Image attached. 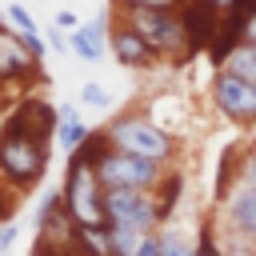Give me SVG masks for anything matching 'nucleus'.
Listing matches in <instances>:
<instances>
[{"label": "nucleus", "mask_w": 256, "mask_h": 256, "mask_svg": "<svg viewBox=\"0 0 256 256\" xmlns=\"http://www.w3.org/2000/svg\"><path fill=\"white\" fill-rule=\"evenodd\" d=\"M216 68H224V72H232V76H240V80L256 84V44L236 40V44L220 56V64H216Z\"/></svg>", "instance_id": "nucleus-13"}, {"label": "nucleus", "mask_w": 256, "mask_h": 256, "mask_svg": "<svg viewBox=\"0 0 256 256\" xmlns=\"http://www.w3.org/2000/svg\"><path fill=\"white\" fill-rule=\"evenodd\" d=\"M4 20H8V28H16V32H40V24L32 20V12H28L24 4H8V8H4Z\"/></svg>", "instance_id": "nucleus-14"}, {"label": "nucleus", "mask_w": 256, "mask_h": 256, "mask_svg": "<svg viewBox=\"0 0 256 256\" xmlns=\"http://www.w3.org/2000/svg\"><path fill=\"white\" fill-rule=\"evenodd\" d=\"M104 136L112 148L120 152H132V156H148V160H160V164H172L180 156V144L172 132H164L148 112L140 108H124L116 112L108 124H104Z\"/></svg>", "instance_id": "nucleus-3"}, {"label": "nucleus", "mask_w": 256, "mask_h": 256, "mask_svg": "<svg viewBox=\"0 0 256 256\" xmlns=\"http://www.w3.org/2000/svg\"><path fill=\"white\" fill-rule=\"evenodd\" d=\"M40 64L44 60H36L24 48L20 32L4 24L0 28V84H32V80H40Z\"/></svg>", "instance_id": "nucleus-9"}, {"label": "nucleus", "mask_w": 256, "mask_h": 256, "mask_svg": "<svg viewBox=\"0 0 256 256\" xmlns=\"http://www.w3.org/2000/svg\"><path fill=\"white\" fill-rule=\"evenodd\" d=\"M212 108L224 120H232L240 128H252L256 124V84L216 68V76H212Z\"/></svg>", "instance_id": "nucleus-7"}, {"label": "nucleus", "mask_w": 256, "mask_h": 256, "mask_svg": "<svg viewBox=\"0 0 256 256\" xmlns=\"http://www.w3.org/2000/svg\"><path fill=\"white\" fill-rule=\"evenodd\" d=\"M192 256H224V248H220V240H216V232H212L208 220H204L200 232H196V248H192Z\"/></svg>", "instance_id": "nucleus-16"}, {"label": "nucleus", "mask_w": 256, "mask_h": 256, "mask_svg": "<svg viewBox=\"0 0 256 256\" xmlns=\"http://www.w3.org/2000/svg\"><path fill=\"white\" fill-rule=\"evenodd\" d=\"M80 104H84V108H108V104H112V92H108L104 84L88 80V84H80Z\"/></svg>", "instance_id": "nucleus-15"}, {"label": "nucleus", "mask_w": 256, "mask_h": 256, "mask_svg": "<svg viewBox=\"0 0 256 256\" xmlns=\"http://www.w3.org/2000/svg\"><path fill=\"white\" fill-rule=\"evenodd\" d=\"M212 220L224 224V228H232V232L256 236V184L236 180V188H228V192L220 196V208H216Z\"/></svg>", "instance_id": "nucleus-10"}, {"label": "nucleus", "mask_w": 256, "mask_h": 256, "mask_svg": "<svg viewBox=\"0 0 256 256\" xmlns=\"http://www.w3.org/2000/svg\"><path fill=\"white\" fill-rule=\"evenodd\" d=\"M56 108L40 96L20 100L0 120V180L16 192H28L44 180L52 160Z\"/></svg>", "instance_id": "nucleus-1"}, {"label": "nucleus", "mask_w": 256, "mask_h": 256, "mask_svg": "<svg viewBox=\"0 0 256 256\" xmlns=\"http://www.w3.org/2000/svg\"><path fill=\"white\" fill-rule=\"evenodd\" d=\"M60 204L76 228H96L104 220V184L96 176V164L68 156L64 160V184H60Z\"/></svg>", "instance_id": "nucleus-4"}, {"label": "nucleus", "mask_w": 256, "mask_h": 256, "mask_svg": "<svg viewBox=\"0 0 256 256\" xmlns=\"http://www.w3.org/2000/svg\"><path fill=\"white\" fill-rule=\"evenodd\" d=\"M108 12H100L96 20H80L72 32H68V52L80 56L84 64H100L108 56Z\"/></svg>", "instance_id": "nucleus-11"}, {"label": "nucleus", "mask_w": 256, "mask_h": 256, "mask_svg": "<svg viewBox=\"0 0 256 256\" xmlns=\"http://www.w3.org/2000/svg\"><path fill=\"white\" fill-rule=\"evenodd\" d=\"M108 52L120 68H132V72H148V68L160 64V56L144 44V36L136 28H128L124 20H116V16L108 20Z\"/></svg>", "instance_id": "nucleus-8"}, {"label": "nucleus", "mask_w": 256, "mask_h": 256, "mask_svg": "<svg viewBox=\"0 0 256 256\" xmlns=\"http://www.w3.org/2000/svg\"><path fill=\"white\" fill-rule=\"evenodd\" d=\"M208 8H216L224 20H236V0H204Z\"/></svg>", "instance_id": "nucleus-24"}, {"label": "nucleus", "mask_w": 256, "mask_h": 256, "mask_svg": "<svg viewBox=\"0 0 256 256\" xmlns=\"http://www.w3.org/2000/svg\"><path fill=\"white\" fill-rule=\"evenodd\" d=\"M168 164L160 160H148V156H132V152H120L108 144V152L96 160V176L104 188H144V192H156V184L164 180Z\"/></svg>", "instance_id": "nucleus-5"}, {"label": "nucleus", "mask_w": 256, "mask_h": 256, "mask_svg": "<svg viewBox=\"0 0 256 256\" xmlns=\"http://www.w3.org/2000/svg\"><path fill=\"white\" fill-rule=\"evenodd\" d=\"M44 44H48L52 52H68V32L56 28V24H48V28H44Z\"/></svg>", "instance_id": "nucleus-19"}, {"label": "nucleus", "mask_w": 256, "mask_h": 256, "mask_svg": "<svg viewBox=\"0 0 256 256\" xmlns=\"http://www.w3.org/2000/svg\"><path fill=\"white\" fill-rule=\"evenodd\" d=\"M88 132H92V128L80 120L76 104H60V108H56V132H52V140H56L64 152H72V148H76V144H80Z\"/></svg>", "instance_id": "nucleus-12"}, {"label": "nucleus", "mask_w": 256, "mask_h": 256, "mask_svg": "<svg viewBox=\"0 0 256 256\" xmlns=\"http://www.w3.org/2000/svg\"><path fill=\"white\" fill-rule=\"evenodd\" d=\"M52 24H56V28H64V32H72V28L80 24V16H76V12H68V8H60V12L52 16Z\"/></svg>", "instance_id": "nucleus-23"}, {"label": "nucleus", "mask_w": 256, "mask_h": 256, "mask_svg": "<svg viewBox=\"0 0 256 256\" xmlns=\"http://www.w3.org/2000/svg\"><path fill=\"white\" fill-rule=\"evenodd\" d=\"M236 28H240V40L256 44V8H252V12H244V16L236 20Z\"/></svg>", "instance_id": "nucleus-21"}, {"label": "nucleus", "mask_w": 256, "mask_h": 256, "mask_svg": "<svg viewBox=\"0 0 256 256\" xmlns=\"http://www.w3.org/2000/svg\"><path fill=\"white\" fill-rule=\"evenodd\" d=\"M16 236H20L16 220H4V224H0V256H4V252H8L12 244H16Z\"/></svg>", "instance_id": "nucleus-22"}, {"label": "nucleus", "mask_w": 256, "mask_h": 256, "mask_svg": "<svg viewBox=\"0 0 256 256\" xmlns=\"http://www.w3.org/2000/svg\"><path fill=\"white\" fill-rule=\"evenodd\" d=\"M112 8H180V0H112Z\"/></svg>", "instance_id": "nucleus-20"}, {"label": "nucleus", "mask_w": 256, "mask_h": 256, "mask_svg": "<svg viewBox=\"0 0 256 256\" xmlns=\"http://www.w3.org/2000/svg\"><path fill=\"white\" fill-rule=\"evenodd\" d=\"M236 172H240V180L244 184H256V144L240 156V164H236Z\"/></svg>", "instance_id": "nucleus-18"}, {"label": "nucleus", "mask_w": 256, "mask_h": 256, "mask_svg": "<svg viewBox=\"0 0 256 256\" xmlns=\"http://www.w3.org/2000/svg\"><path fill=\"white\" fill-rule=\"evenodd\" d=\"M4 24H8V20H4V12H0V28H4Z\"/></svg>", "instance_id": "nucleus-25"}, {"label": "nucleus", "mask_w": 256, "mask_h": 256, "mask_svg": "<svg viewBox=\"0 0 256 256\" xmlns=\"http://www.w3.org/2000/svg\"><path fill=\"white\" fill-rule=\"evenodd\" d=\"M16 208H20V192L0 180V224L4 220H16Z\"/></svg>", "instance_id": "nucleus-17"}, {"label": "nucleus", "mask_w": 256, "mask_h": 256, "mask_svg": "<svg viewBox=\"0 0 256 256\" xmlns=\"http://www.w3.org/2000/svg\"><path fill=\"white\" fill-rule=\"evenodd\" d=\"M112 16L124 20L128 28H136L144 36V44L168 64H188L196 56V44L188 36L180 8H112Z\"/></svg>", "instance_id": "nucleus-2"}, {"label": "nucleus", "mask_w": 256, "mask_h": 256, "mask_svg": "<svg viewBox=\"0 0 256 256\" xmlns=\"http://www.w3.org/2000/svg\"><path fill=\"white\" fill-rule=\"evenodd\" d=\"M104 220H108V228L156 232L160 228L156 192H144V188H104Z\"/></svg>", "instance_id": "nucleus-6"}]
</instances>
